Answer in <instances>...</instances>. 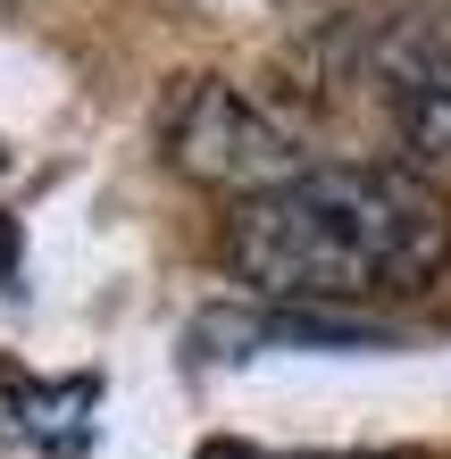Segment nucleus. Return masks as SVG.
Masks as SVG:
<instances>
[{"label": "nucleus", "mask_w": 451, "mask_h": 459, "mask_svg": "<svg viewBox=\"0 0 451 459\" xmlns=\"http://www.w3.org/2000/svg\"><path fill=\"white\" fill-rule=\"evenodd\" d=\"M0 168H9V159H0Z\"/></svg>", "instance_id": "39448f33"}, {"label": "nucleus", "mask_w": 451, "mask_h": 459, "mask_svg": "<svg viewBox=\"0 0 451 459\" xmlns=\"http://www.w3.org/2000/svg\"><path fill=\"white\" fill-rule=\"evenodd\" d=\"M385 109L410 159H451V17H418L385 59Z\"/></svg>", "instance_id": "7ed1b4c3"}, {"label": "nucleus", "mask_w": 451, "mask_h": 459, "mask_svg": "<svg viewBox=\"0 0 451 459\" xmlns=\"http://www.w3.org/2000/svg\"><path fill=\"white\" fill-rule=\"evenodd\" d=\"M226 267L293 309L402 301L451 267V201L410 168H301L276 193L234 201Z\"/></svg>", "instance_id": "f257e3e1"}, {"label": "nucleus", "mask_w": 451, "mask_h": 459, "mask_svg": "<svg viewBox=\"0 0 451 459\" xmlns=\"http://www.w3.org/2000/svg\"><path fill=\"white\" fill-rule=\"evenodd\" d=\"M159 151L184 184H209L226 201H259L309 168L301 126L268 109L259 92H243L234 75H184L159 100Z\"/></svg>", "instance_id": "f03ea898"}, {"label": "nucleus", "mask_w": 451, "mask_h": 459, "mask_svg": "<svg viewBox=\"0 0 451 459\" xmlns=\"http://www.w3.org/2000/svg\"><path fill=\"white\" fill-rule=\"evenodd\" d=\"M435 9H451V0H435Z\"/></svg>", "instance_id": "20e7f679"}]
</instances>
